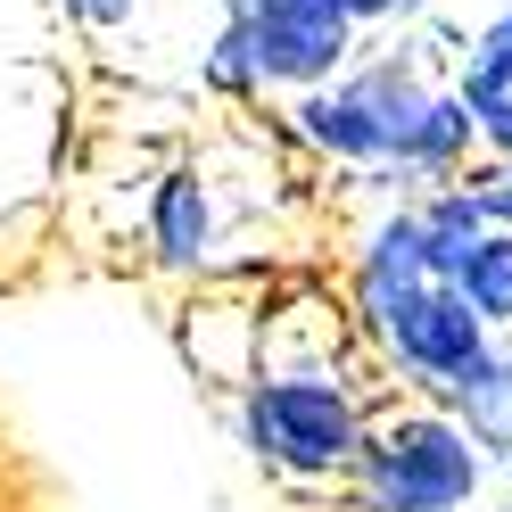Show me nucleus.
Listing matches in <instances>:
<instances>
[{
    "label": "nucleus",
    "mask_w": 512,
    "mask_h": 512,
    "mask_svg": "<svg viewBox=\"0 0 512 512\" xmlns=\"http://www.w3.org/2000/svg\"><path fill=\"white\" fill-rule=\"evenodd\" d=\"M488 463L496 455L463 413H397L364 430L347 488H356V512H471V496L488 488Z\"/></svg>",
    "instance_id": "nucleus-1"
},
{
    "label": "nucleus",
    "mask_w": 512,
    "mask_h": 512,
    "mask_svg": "<svg viewBox=\"0 0 512 512\" xmlns=\"http://www.w3.org/2000/svg\"><path fill=\"white\" fill-rule=\"evenodd\" d=\"M364 430L372 422L356 413V397H347L331 372H265V380H248V397H240V438L256 446V463H273L290 479L347 471Z\"/></svg>",
    "instance_id": "nucleus-2"
},
{
    "label": "nucleus",
    "mask_w": 512,
    "mask_h": 512,
    "mask_svg": "<svg viewBox=\"0 0 512 512\" xmlns=\"http://www.w3.org/2000/svg\"><path fill=\"white\" fill-rule=\"evenodd\" d=\"M372 331L397 356V372H413L438 397L463 389V380L496 356V323L455 290V281H413L405 298H389V306L372 314Z\"/></svg>",
    "instance_id": "nucleus-3"
},
{
    "label": "nucleus",
    "mask_w": 512,
    "mask_h": 512,
    "mask_svg": "<svg viewBox=\"0 0 512 512\" xmlns=\"http://www.w3.org/2000/svg\"><path fill=\"white\" fill-rule=\"evenodd\" d=\"M223 25L240 34L256 83H290V91H314L347 67L356 50V9L347 0H223Z\"/></svg>",
    "instance_id": "nucleus-4"
},
{
    "label": "nucleus",
    "mask_w": 512,
    "mask_h": 512,
    "mask_svg": "<svg viewBox=\"0 0 512 512\" xmlns=\"http://www.w3.org/2000/svg\"><path fill=\"white\" fill-rule=\"evenodd\" d=\"M298 133H306L314 149L347 157V166H397V149H389V124H380V116L364 108V91L347 83V75H331V83L298 91Z\"/></svg>",
    "instance_id": "nucleus-5"
},
{
    "label": "nucleus",
    "mask_w": 512,
    "mask_h": 512,
    "mask_svg": "<svg viewBox=\"0 0 512 512\" xmlns=\"http://www.w3.org/2000/svg\"><path fill=\"white\" fill-rule=\"evenodd\" d=\"M413 281H438V265H430V232H422V207L372 223V240H364V256H356V298H364V314H380L389 298H405Z\"/></svg>",
    "instance_id": "nucleus-6"
},
{
    "label": "nucleus",
    "mask_w": 512,
    "mask_h": 512,
    "mask_svg": "<svg viewBox=\"0 0 512 512\" xmlns=\"http://www.w3.org/2000/svg\"><path fill=\"white\" fill-rule=\"evenodd\" d=\"M471 141H479L471 100H463V91H438V100L422 108V124H413L397 174H430V182H446V174H463V149H471Z\"/></svg>",
    "instance_id": "nucleus-7"
},
{
    "label": "nucleus",
    "mask_w": 512,
    "mask_h": 512,
    "mask_svg": "<svg viewBox=\"0 0 512 512\" xmlns=\"http://www.w3.org/2000/svg\"><path fill=\"white\" fill-rule=\"evenodd\" d=\"M422 232H430V265H438V281H455L463 256L496 232V215L479 207L471 182H446V190H430V199H422Z\"/></svg>",
    "instance_id": "nucleus-8"
},
{
    "label": "nucleus",
    "mask_w": 512,
    "mask_h": 512,
    "mask_svg": "<svg viewBox=\"0 0 512 512\" xmlns=\"http://www.w3.org/2000/svg\"><path fill=\"white\" fill-rule=\"evenodd\" d=\"M207 240H215V207H207L199 174H166L157 182V256L166 265H199Z\"/></svg>",
    "instance_id": "nucleus-9"
},
{
    "label": "nucleus",
    "mask_w": 512,
    "mask_h": 512,
    "mask_svg": "<svg viewBox=\"0 0 512 512\" xmlns=\"http://www.w3.org/2000/svg\"><path fill=\"white\" fill-rule=\"evenodd\" d=\"M446 405H455L463 422L479 430V446H488V455H512V356H504V347L463 380V389H446Z\"/></svg>",
    "instance_id": "nucleus-10"
},
{
    "label": "nucleus",
    "mask_w": 512,
    "mask_h": 512,
    "mask_svg": "<svg viewBox=\"0 0 512 512\" xmlns=\"http://www.w3.org/2000/svg\"><path fill=\"white\" fill-rule=\"evenodd\" d=\"M455 290H463L479 314H488L496 331H512V232H504V223H496V232H488V240H479V248L463 256Z\"/></svg>",
    "instance_id": "nucleus-11"
},
{
    "label": "nucleus",
    "mask_w": 512,
    "mask_h": 512,
    "mask_svg": "<svg viewBox=\"0 0 512 512\" xmlns=\"http://www.w3.org/2000/svg\"><path fill=\"white\" fill-rule=\"evenodd\" d=\"M463 100H471V116H479V141L488 149H512V67L504 58H463Z\"/></svg>",
    "instance_id": "nucleus-12"
},
{
    "label": "nucleus",
    "mask_w": 512,
    "mask_h": 512,
    "mask_svg": "<svg viewBox=\"0 0 512 512\" xmlns=\"http://www.w3.org/2000/svg\"><path fill=\"white\" fill-rule=\"evenodd\" d=\"M471 190H479V207H488L504 232H512V149H496V166H488V174H471Z\"/></svg>",
    "instance_id": "nucleus-13"
},
{
    "label": "nucleus",
    "mask_w": 512,
    "mask_h": 512,
    "mask_svg": "<svg viewBox=\"0 0 512 512\" xmlns=\"http://www.w3.org/2000/svg\"><path fill=\"white\" fill-rule=\"evenodd\" d=\"M471 58H504V67H512V0H504V9H496L488 25H479V42H471Z\"/></svg>",
    "instance_id": "nucleus-14"
},
{
    "label": "nucleus",
    "mask_w": 512,
    "mask_h": 512,
    "mask_svg": "<svg viewBox=\"0 0 512 512\" xmlns=\"http://www.w3.org/2000/svg\"><path fill=\"white\" fill-rule=\"evenodd\" d=\"M347 9H356V25H389V17H413L422 0H347Z\"/></svg>",
    "instance_id": "nucleus-15"
},
{
    "label": "nucleus",
    "mask_w": 512,
    "mask_h": 512,
    "mask_svg": "<svg viewBox=\"0 0 512 512\" xmlns=\"http://www.w3.org/2000/svg\"><path fill=\"white\" fill-rule=\"evenodd\" d=\"M67 9L83 25H124V17H133V0H67Z\"/></svg>",
    "instance_id": "nucleus-16"
}]
</instances>
